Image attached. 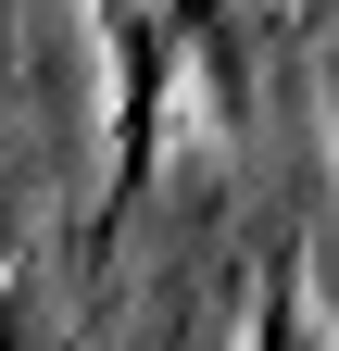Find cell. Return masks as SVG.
Here are the masks:
<instances>
[{
  "mask_svg": "<svg viewBox=\"0 0 339 351\" xmlns=\"http://www.w3.org/2000/svg\"><path fill=\"white\" fill-rule=\"evenodd\" d=\"M101 51H113V189H126L139 151H151V113H163V88H176V63H201L226 88L214 0H101Z\"/></svg>",
  "mask_w": 339,
  "mask_h": 351,
  "instance_id": "6da1fadb",
  "label": "cell"
},
{
  "mask_svg": "<svg viewBox=\"0 0 339 351\" xmlns=\"http://www.w3.org/2000/svg\"><path fill=\"white\" fill-rule=\"evenodd\" d=\"M314 314H302V251H277L264 263V314H251V351H302Z\"/></svg>",
  "mask_w": 339,
  "mask_h": 351,
  "instance_id": "7a4b0ae2",
  "label": "cell"
},
{
  "mask_svg": "<svg viewBox=\"0 0 339 351\" xmlns=\"http://www.w3.org/2000/svg\"><path fill=\"white\" fill-rule=\"evenodd\" d=\"M327 101H339V63H327Z\"/></svg>",
  "mask_w": 339,
  "mask_h": 351,
  "instance_id": "3957f363",
  "label": "cell"
}]
</instances>
